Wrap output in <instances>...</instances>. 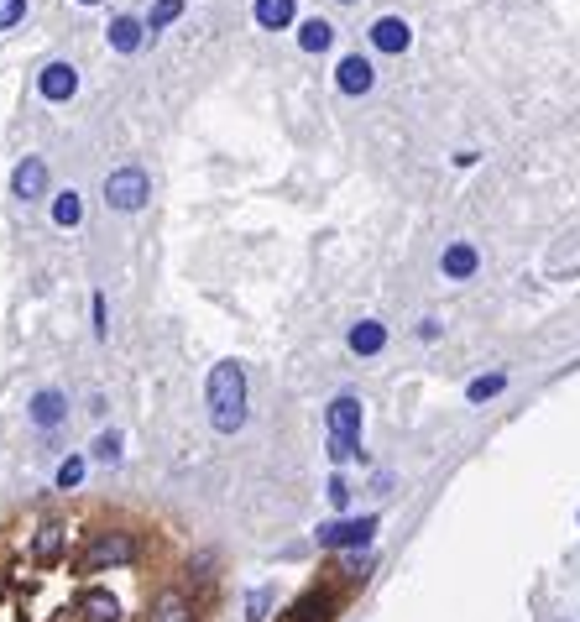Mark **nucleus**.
I'll use <instances>...</instances> for the list:
<instances>
[{"instance_id":"obj_7","label":"nucleus","mask_w":580,"mask_h":622,"mask_svg":"<svg viewBox=\"0 0 580 622\" xmlns=\"http://www.w3.org/2000/svg\"><path fill=\"white\" fill-rule=\"evenodd\" d=\"M74 612H79V622H121V602L105 586H84L74 596Z\"/></svg>"},{"instance_id":"obj_21","label":"nucleus","mask_w":580,"mask_h":622,"mask_svg":"<svg viewBox=\"0 0 580 622\" xmlns=\"http://www.w3.org/2000/svg\"><path fill=\"white\" fill-rule=\"evenodd\" d=\"M89 455H95L100 466H115V460H121V434H115V429L95 434V445H89Z\"/></svg>"},{"instance_id":"obj_27","label":"nucleus","mask_w":580,"mask_h":622,"mask_svg":"<svg viewBox=\"0 0 580 622\" xmlns=\"http://www.w3.org/2000/svg\"><path fill=\"white\" fill-rule=\"evenodd\" d=\"M361 455V440H340V434H330V460L340 466V460H356Z\"/></svg>"},{"instance_id":"obj_31","label":"nucleus","mask_w":580,"mask_h":622,"mask_svg":"<svg viewBox=\"0 0 580 622\" xmlns=\"http://www.w3.org/2000/svg\"><path fill=\"white\" fill-rule=\"evenodd\" d=\"M0 591H6V575H0Z\"/></svg>"},{"instance_id":"obj_15","label":"nucleus","mask_w":580,"mask_h":622,"mask_svg":"<svg viewBox=\"0 0 580 622\" xmlns=\"http://www.w3.org/2000/svg\"><path fill=\"white\" fill-rule=\"evenodd\" d=\"M147 622H194V602L183 591H162L147 612Z\"/></svg>"},{"instance_id":"obj_14","label":"nucleus","mask_w":580,"mask_h":622,"mask_svg":"<svg viewBox=\"0 0 580 622\" xmlns=\"http://www.w3.org/2000/svg\"><path fill=\"white\" fill-rule=\"evenodd\" d=\"M27 413H32V424H37V429H58V424L68 419V403H63V393L42 387V393L32 398V408H27Z\"/></svg>"},{"instance_id":"obj_1","label":"nucleus","mask_w":580,"mask_h":622,"mask_svg":"<svg viewBox=\"0 0 580 622\" xmlns=\"http://www.w3.org/2000/svg\"><path fill=\"white\" fill-rule=\"evenodd\" d=\"M210 424L220 434H236L246 424V372H241V361H215V372H210Z\"/></svg>"},{"instance_id":"obj_16","label":"nucleus","mask_w":580,"mask_h":622,"mask_svg":"<svg viewBox=\"0 0 580 622\" xmlns=\"http://www.w3.org/2000/svg\"><path fill=\"white\" fill-rule=\"evenodd\" d=\"M330 42H335V27L324 16H309L304 27H298V48L304 53H330Z\"/></svg>"},{"instance_id":"obj_13","label":"nucleus","mask_w":580,"mask_h":622,"mask_svg":"<svg viewBox=\"0 0 580 622\" xmlns=\"http://www.w3.org/2000/svg\"><path fill=\"white\" fill-rule=\"evenodd\" d=\"M345 345H351V356H377L387 345V325H382V319H361V325H351Z\"/></svg>"},{"instance_id":"obj_2","label":"nucleus","mask_w":580,"mask_h":622,"mask_svg":"<svg viewBox=\"0 0 580 622\" xmlns=\"http://www.w3.org/2000/svg\"><path fill=\"white\" fill-rule=\"evenodd\" d=\"M136 560V539L121 534V528H105V534L89 539V549L79 555V570H121Z\"/></svg>"},{"instance_id":"obj_19","label":"nucleus","mask_w":580,"mask_h":622,"mask_svg":"<svg viewBox=\"0 0 580 622\" xmlns=\"http://www.w3.org/2000/svg\"><path fill=\"white\" fill-rule=\"evenodd\" d=\"M497 393H507V372H486L466 387V403H492Z\"/></svg>"},{"instance_id":"obj_30","label":"nucleus","mask_w":580,"mask_h":622,"mask_svg":"<svg viewBox=\"0 0 580 622\" xmlns=\"http://www.w3.org/2000/svg\"><path fill=\"white\" fill-rule=\"evenodd\" d=\"M340 6H356V0H340Z\"/></svg>"},{"instance_id":"obj_23","label":"nucleus","mask_w":580,"mask_h":622,"mask_svg":"<svg viewBox=\"0 0 580 622\" xmlns=\"http://www.w3.org/2000/svg\"><path fill=\"white\" fill-rule=\"evenodd\" d=\"M267 617H272V591L257 586V591L246 596V622H267Z\"/></svg>"},{"instance_id":"obj_6","label":"nucleus","mask_w":580,"mask_h":622,"mask_svg":"<svg viewBox=\"0 0 580 622\" xmlns=\"http://www.w3.org/2000/svg\"><path fill=\"white\" fill-rule=\"evenodd\" d=\"M371 84H377V68H371V58L366 53H345L340 58V68H335V89L340 95H371Z\"/></svg>"},{"instance_id":"obj_17","label":"nucleus","mask_w":580,"mask_h":622,"mask_svg":"<svg viewBox=\"0 0 580 622\" xmlns=\"http://www.w3.org/2000/svg\"><path fill=\"white\" fill-rule=\"evenodd\" d=\"M257 27H267V32H283V27H293V0H257Z\"/></svg>"},{"instance_id":"obj_25","label":"nucleus","mask_w":580,"mask_h":622,"mask_svg":"<svg viewBox=\"0 0 580 622\" xmlns=\"http://www.w3.org/2000/svg\"><path fill=\"white\" fill-rule=\"evenodd\" d=\"M21 16H27V0H0V32L21 27Z\"/></svg>"},{"instance_id":"obj_28","label":"nucleus","mask_w":580,"mask_h":622,"mask_svg":"<svg viewBox=\"0 0 580 622\" xmlns=\"http://www.w3.org/2000/svg\"><path fill=\"white\" fill-rule=\"evenodd\" d=\"M95 335H110V319H105V293H95Z\"/></svg>"},{"instance_id":"obj_5","label":"nucleus","mask_w":580,"mask_h":622,"mask_svg":"<svg viewBox=\"0 0 580 622\" xmlns=\"http://www.w3.org/2000/svg\"><path fill=\"white\" fill-rule=\"evenodd\" d=\"M366 37H371V48L387 53V58H398V53L413 48V27H408L403 16H377V21L366 27Z\"/></svg>"},{"instance_id":"obj_29","label":"nucleus","mask_w":580,"mask_h":622,"mask_svg":"<svg viewBox=\"0 0 580 622\" xmlns=\"http://www.w3.org/2000/svg\"><path fill=\"white\" fill-rule=\"evenodd\" d=\"M79 6H100V0H79Z\"/></svg>"},{"instance_id":"obj_4","label":"nucleus","mask_w":580,"mask_h":622,"mask_svg":"<svg viewBox=\"0 0 580 622\" xmlns=\"http://www.w3.org/2000/svg\"><path fill=\"white\" fill-rule=\"evenodd\" d=\"M314 539H319V549H366L371 539H377V518H371V513L335 518V523H324Z\"/></svg>"},{"instance_id":"obj_8","label":"nucleus","mask_w":580,"mask_h":622,"mask_svg":"<svg viewBox=\"0 0 580 622\" xmlns=\"http://www.w3.org/2000/svg\"><path fill=\"white\" fill-rule=\"evenodd\" d=\"M324 424H330V434H340V440H361V398L340 393L330 408H324Z\"/></svg>"},{"instance_id":"obj_22","label":"nucleus","mask_w":580,"mask_h":622,"mask_svg":"<svg viewBox=\"0 0 580 622\" xmlns=\"http://www.w3.org/2000/svg\"><path fill=\"white\" fill-rule=\"evenodd\" d=\"M183 16V0H157L152 6V16H147V32H162L168 21H178Z\"/></svg>"},{"instance_id":"obj_18","label":"nucleus","mask_w":580,"mask_h":622,"mask_svg":"<svg viewBox=\"0 0 580 622\" xmlns=\"http://www.w3.org/2000/svg\"><path fill=\"white\" fill-rule=\"evenodd\" d=\"M142 21H136V16H115L110 21V48L115 53H136V48H142Z\"/></svg>"},{"instance_id":"obj_24","label":"nucleus","mask_w":580,"mask_h":622,"mask_svg":"<svg viewBox=\"0 0 580 622\" xmlns=\"http://www.w3.org/2000/svg\"><path fill=\"white\" fill-rule=\"evenodd\" d=\"M324 497H330V508H351V481H345V476H330V487H324Z\"/></svg>"},{"instance_id":"obj_20","label":"nucleus","mask_w":580,"mask_h":622,"mask_svg":"<svg viewBox=\"0 0 580 622\" xmlns=\"http://www.w3.org/2000/svg\"><path fill=\"white\" fill-rule=\"evenodd\" d=\"M79 220H84V199H79L74 189L58 194V199H53V225H63V230H68V225H79Z\"/></svg>"},{"instance_id":"obj_12","label":"nucleus","mask_w":580,"mask_h":622,"mask_svg":"<svg viewBox=\"0 0 580 622\" xmlns=\"http://www.w3.org/2000/svg\"><path fill=\"white\" fill-rule=\"evenodd\" d=\"M42 189H48V163H42V157H27V163H16V173H11V194H16V199H37Z\"/></svg>"},{"instance_id":"obj_26","label":"nucleus","mask_w":580,"mask_h":622,"mask_svg":"<svg viewBox=\"0 0 580 622\" xmlns=\"http://www.w3.org/2000/svg\"><path fill=\"white\" fill-rule=\"evenodd\" d=\"M79 481H84V460L74 455V460H63V466H58V487L68 492V487H79Z\"/></svg>"},{"instance_id":"obj_3","label":"nucleus","mask_w":580,"mask_h":622,"mask_svg":"<svg viewBox=\"0 0 580 622\" xmlns=\"http://www.w3.org/2000/svg\"><path fill=\"white\" fill-rule=\"evenodd\" d=\"M147 194H152V183H147V173L142 168H115L110 178H105V204L110 210H142L147 204Z\"/></svg>"},{"instance_id":"obj_10","label":"nucleus","mask_w":580,"mask_h":622,"mask_svg":"<svg viewBox=\"0 0 580 622\" xmlns=\"http://www.w3.org/2000/svg\"><path fill=\"white\" fill-rule=\"evenodd\" d=\"M476 267H481V251L471 241H450L445 251H439V272H445L450 283H466L476 278Z\"/></svg>"},{"instance_id":"obj_9","label":"nucleus","mask_w":580,"mask_h":622,"mask_svg":"<svg viewBox=\"0 0 580 622\" xmlns=\"http://www.w3.org/2000/svg\"><path fill=\"white\" fill-rule=\"evenodd\" d=\"M74 89H79V74H74V63H48L37 74V95L42 100H53V105H63V100H74Z\"/></svg>"},{"instance_id":"obj_11","label":"nucleus","mask_w":580,"mask_h":622,"mask_svg":"<svg viewBox=\"0 0 580 622\" xmlns=\"http://www.w3.org/2000/svg\"><path fill=\"white\" fill-rule=\"evenodd\" d=\"M63 549H68V523H63V518H48V523L32 534V560H37V565H58Z\"/></svg>"}]
</instances>
